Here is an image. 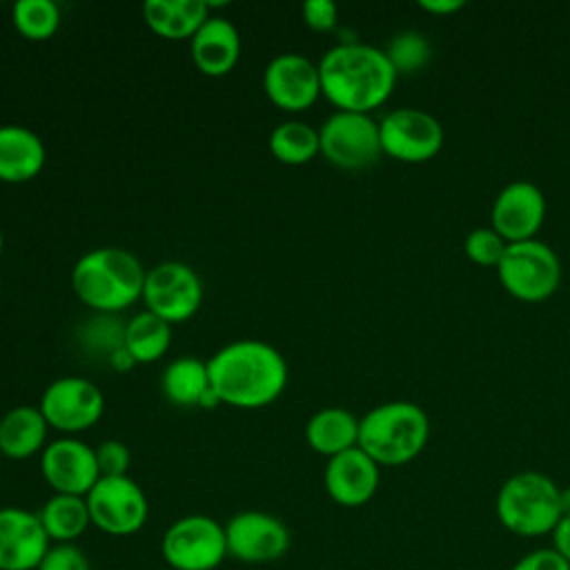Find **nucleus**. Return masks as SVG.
Listing matches in <instances>:
<instances>
[{"label":"nucleus","mask_w":570,"mask_h":570,"mask_svg":"<svg viewBox=\"0 0 570 570\" xmlns=\"http://www.w3.org/2000/svg\"><path fill=\"white\" fill-rule=\"evenodd\" d=\"M171 345V325L149 309L138 312L122 327V347L134 363H154L165 356Z\"/></svg>","instance_id":"obj_26"},{"label":"nucleus","mask_w":570,"mask_h":570,"mask_svg":"<svg viewBox=\"0 0 570 570\" xmlns=\"http://www.w3.org/2000/svg\"><path fill=\"white\" fill-rule=\"evenodd\" d=\"M2 245H4V238H2V232H0V254H2Z\"/></svg>","instance_id":"obj_39"},{"label":"nucleus","mask_w":570,"mask_h":570,"mask_svg":"<svg viewBox=\"0 0 570 570\" xmlns=\"http://www.w3.org/2000/svg\"><path fill=\"white\" fill-rule=\"evenodd\" d=\"M47 160L40 136L22 125H0V180L27 183L36 178Z\"/></svg>","instance_id":"obj_20"},{"label":"nucleus","mask_w":570,"mask_h":570,"mask_svg":"<svg viewBox=\"0 0 570 570\" xmlns=\"http://www.w3.org/2000/svg\"><path fill=\"white\" fill-rule=\"evenodd\" d=\"M561 512L570 514V488L561 490Z\"/></svg>","instance_id":"obj_38"},{"label":"nucleus","mask_w":570,"mask_h":570,"mask_svg":"<svg viewBox=\"0 0 570 570\" xmlns=\"http://www.w3.org/2000/svg\"><path fill=\"white\" fill-rule=\"evenodd\" d=\"M38 407L49 428L71 436L98 423L105 412V396L89 379L62 376L47 385Z\"/></svg>","instance_id":"obj_12"},{"label":"nucleus","mask_w":570,"mask_h":570,"mask_svg":"<svg viewBox=\"0 0 570 570\" xmlns=\"http://www.w3.org/2000/svg\"><path fill=\"white\" fill-rule=\"evenodd\" d=\"M303 20L314 31H330L338 20V7L332 0H305Z\"/></svg>","instance_id":"obj_33"},{"label":"nucleus","mask_w":570,"mask_h":570,"mask_svg":"<svg viewBox=\"0 0 570 570\" xmlns=\"http://www.w3.org/2000/svg\"><path fill=\"white\" fill-rule=\"evenodd\" d=\"M267 98L285 111H303L321 96L318 65L303 53H281L263 71Z\"/></svg>","instance_id":"obj_15"},{"label":"nucleus","mask_w":570,"mask_h":570,"mask_svg":"<svg viewBox=\"0 0 570 570\" xmlns=\"http://www.w3.org/2000/svg\"><path fill=\"white\" fill-rule=\"evenodd\" d=\"M321 94L341 111L370 114L383 105L394 85L396 71L385 51L365 42H341L318 60Z\"/></svg>","instance_id":"obj_2"},{"label":"nucleus","mask_w":570,"mask_h":570,"mask_svg":"<svg viewBox=\"0 0 570 570\" xmlns=\"http://www.w3.org/2000/svg\"><path fill=\"white\" fill-rule=\"evenodd\" d=\"M96 461L100 476H127L131 465V452L122 441L107 439L96 448Z\"/></svg>","instance_id":"obj_32"},{"label":"nucleus","mask_w":570,"mask_h":570,"mask_svg":"<svg viewBox=\"0 0 570 570\" xmlns=\"http://www.w3.org/2000/svg\"><path fill=\"white\" fill-rule=\"evenodd\" d=\"M396 73H414L430 62L432 47L421 31H401L383 49Z\"/></svg>","instance_id":"obj_29"},{"label":"nucleus","mask_w":570,"mask_h":570,"mask_svg":"<svg viewBox=\"0 0 570 570\" xmlns=\"http://www.w3.org/2000/svg\"><path fill=\"white\" fill-rule=\"evenodd\" d=\"M160 390L174 405H203L212 392L207 363L196 356L174 358L163 372Z\"/></svg>","instance_id":"obj_25"},{"label":"nucleus","mask_w":570,"mask_h":570,"mask_svg":"<svg viewBox=\"0 0 570 570\" xmlns=\"http://www.w3.org/2000/svg\"><path fill=\"white\" fill-rule=\"evenodd\" d=\"M38 519L51 543H73L91 525L85 497L51 494L38 510Z\"/></svg>","instance_id":"obj_24"},{"label":"nucleus","mask_w":570,"mask_h":570,"mask_svg":"<svg viewBox=\"0 0 570 570\" xmlns=\"http://www.w3.org/2000/svg\"><path fill=\"white\" fill-rule=\"evenodd\" d=\"M505 247L508 243L492 227H476L463 240V249L468 258L485 267H497Z\"/></svg>","instance_id":"obj_30"},{"label":"nucleus","mask_w":570,"mask_h":570,"mask_svg":"<svg viewBox=\"0 0 570 570\" xmlns=\"http://www.w3.org/2000/svg\"><path fill=\"white\" fill-rule=\"evenodd\" d=\"M381 465L367 456L358 445L327 459L323 483L330 499L345 508H358L367 503L381 481Z\"/></svg>","instance_id":"obj_18"},{"label":"nucleus","mask_w":570,"mask_h":570,"mask_svg":"<svg viewBox=\"0 0 570 570\" xmlns=\"http://www.w3.org/2000/svg\"><path fill=\"white\" fill-rule=\"evenodd\" d=\"M49 423L40 407L18 405L0 419V454L9 459H29L45 450Z\"/></svg>","instance_id":"obj_23"},{"label":"nucleus","mask_w":570,"mask_h":570,"mask_svg":"<svg viewBox=\"0 0 570 570\" xmlns=\"http://www.w3.org/2000/svg\"><path fill=\"white\" fill-rule=\"evenodd\" d=\"M227 554L243 563H272L281 559L292 543L289 528L274 514L243 510L225 523Z\"/></svg>","instance_id":"obj_13"},{"label":"nucleus","mask_w":570,"mask_h":570,"mask_svg":"<svg viewBox=\"0 0 570 570\" xmlns=\"http://www.w3.org/2000/svg\"><path fill=\"white\" fill-rule=\"evenodd\" d=\"M425 11L436 13V16H450L454 11H459L465 2L463 0H421L419 2Z\"/></svg>","instance_id":"obj_36"},{"label":"nucleus","mask_w":570,"mask_h":570,"mask_svg":"<svg viewBox=\"0 0 570 570\" xmlns=\"http://www.w3.org/2000/svg\"><path fill=\"white\" fill-rule=\"evenodd\" d=\"M13 24L27 40H47L60 27V7L53 0H18Z\"/></svg>","instance_id":"obj_28"},{"label":"nucleus","mask_w":570,"mask_h":570,"mask_svg":"<svg viewBox=\"0 0 570 570\" xmlns=\"http://www.w3.org/2000/svg\"><path fill=\"white\" fill-rule=\"evenodd\" d=\"M145 307L163 321L183 323L191 318L203 303V283L198 274L180 261H163L145 274Z\"/></svg>","instance_id":"obj_10"},{"label":"nucleus","mask_w":570,"mask_h":570,"mask_svg":"<svg viewBox=\"0 0 570 570\" xmlns=\"http://www.w3.org/2000/svg\"><path fill=\"white\" fill-rule=\"evenodd\" d=\"M321 154L341 169L372 167L383 149L379 122L370 114L336 109L318 129Z\"/></svg>","instance_id":"obj_8"},{"label":"nucleus","mask_w":570,"mask_h":570,"mask_svg":"<svg viewBox=\"0 0 570 570\" xmlns=\"http://www.w3.org/2000/svg\"><path fill=\"white\" fill-rule=\"evenodd\" d=\"M269 151L285 165H305L321 151L318 129L303 120H285L272 129Z\"/></svg>","instance_id":"obj_27"},{"label":"nucleus","mask_w":570,"mask_h":570,"mask_svg":"<svg viewBox=\"0 0 570 570\" xmlns=\"http://www.w3.org/2000/svg\"><path fill=\"white\" fill-rule=\"evenodd\" d=\"M550 534H552V550L563 561L570 563V514H563Z\"/></svg>","instance_id":"obj_35"},{"label":"nucleus","mask_w":570,"mask_h":570,"mask_svg":"<svg viewBox=\"0 0 570 570\" xmlns=\"http://www.w3.org/2000/svg\"><path fill=\"white\" fill-rule=\"evenodd\" d=\"M307 445L332 459L358 445V419L345 407H321L305 425Z\"/></svg>","instance_id":"obj_22"},{"label":"nucleus","mask_w":570,"mask_h":570,"mask_svg":"<svg viewBox=\"0 0 570 570\" xmlns=\"http://www.w3.org/2000/svg\"><path fill=\"white\" fill-rule=\"evenodd\" d=\"M51 548L38 512L0 508V570H36Z\"/></svg>","instance_id":"obj_17"},{"label":"nucleus","mask_w":570,"mask_h":570,"mask_svg":"<svg viewBox=\"0 0 570 570\" xmlns=\"http://www.w3.org/2000/svg\"><path fill=\"white\" fill-rule=\"evenodd\" d=\"M497 519L519 537H543L554 530L561 512V488L543 472L523 470L503 481L497 492Z\"/></svg>","instance_id":"obj_5"},{"label":"nucleus","mask_w":570,"mask_h":570,"mask_svg":"<svg viewBox=\"0 0 570 570\" xmlns=\"http://www.w3.org/2000/svg\"><path fill=\"white\" fill-rule=\"evenodd\" d=\"M85 501L91 525L111 537L136 534L149 517L147 497L129 476H100Z\"/></svg>","instance_id":"obj_9"},{"label":"nucleus","mask_w":570,"mask_h":570,"mask_svg":"<svg viewBox=\"0 0 570 570\" xmlns=\"http://www.w3.org/2000/svg\"><path fill=\"white\" fill-rule=\"evenodd\" d=\"M147 27L167 40L194 38V33L209 18V2L205 0H147L142 4Z\"/></svg>","instance_id":"obj_21"},{"label":"nucleus","mask_w":570,"mask_h":570,"mask_svg":"<svg viewBox=\"0 0 570 570\" xmlns=\"http://www.w3.org/2000/svg\"><path fill=\"white\" fill-rule=\"evenodd\" d=\"M512 570H570V563L563 561L552 548H539L523 554Z\"/></svg>","instance_id":"obj_34"},{"label":"nucleus","mask_w":570,"mask_h":570,"mask_svg":"<svg viewBox=\"0 0 570 570\" xmlns=\"http://www.w3.org/2000/svg\"><path fill=\"white\" fill-rule=\"evenodd\" d=\"M145 274L131 252L122 247H98L76 261L71 287L87 307L111 314L142 296Z\"/></svg>","instance_id":"obj_3"},{"label":"nucleus","mask_w":570,"mask_h":570,"mask_svg":"<svg viewBox=\"0 0 570 570\" xmlns=\"http://www.w3.org/2000/svg\"><path fill=\"white\" fill-rule=\"evenodd\" d=\"M160 554L174 570H216L229 557L225 525L207 514L180 517L163 532Z\"/></svg>","instance_id":"obj_7"},{"label":"nucleus","mask_w":570,"mask_h":570,"mask_svg":"<svg viewBox=\"0 0 570 570\" xmlns=\"http://www.w3.org/2000/svg\"><path fill=\"white\" fill-rule=\"evenodd\" d=\"M209 390L218 403L254 410L276 401L287 385L283 354L258 338H240L207 361Z\"/></svg>","instance_id":"obj_1"},{"label":"nucleus","mask_w":570,"mask_h":570,"mask_svg":"<svg viewBox=\"0 0 570 570\" xmlns=\"http://www.w3.org/2000/svg\"><path fill=\"white\" fill-rule=\"evenodd\" d=\"M546 218V196L530 180L508 183L494 198L490 220L492 229L505 243L530 240Z\"/></svg>","instance_id":"obj_16"},{"label":"nucleus","mask_w":570,"mask_h":570,"mask_svg":"<svg viewBox=\"0 0 570 570\" xmlns=\"http://www.w3.org/2000/svg\"><path fill=\"white\" fill-rule=\"evenodd\" d=\"M109 361H111V365H114V367H118V370H127L129 365H134V358L129 356V352H127L122 345L114 350V354H111V358H109Z\"/></svg>","instance_id":"obj_37"},{"label":"nucleus","mask_w":570,"mask_h":570,"mask_svg":"<svg viewBox=\"0 0 570 570\" xmlns=\"http://www.w3.org/2000/svg\"><path fill=\"white\" fill-rule=\"evenodd\" d=\"M497 272L501 285L514 298L528 303H539L552 296L561 283L557 252L537 238L508 243Z\"/></svg>","instance_id":"obj_6"},{"label":"nucleus","mask_w":570,"mask_h":570,"mask_svg":"<svg viewBox=\"0 0 570 570\" xmlns=\"http://www.w3.org/2000/svg\"><path fill=\"white\" fill-rule=\"evenodd\" d=\"M430 439L425 410L410 401H387L358 419V448L379 465H403L421 454Z\"/></svg>","instance_id":"obj_4"},{"label":"nucleus","mask_w":570,"mask_h":570,"mask_svg":"<svg viewBox=\"0 0 570 570\" xmlns=\"http://www.w3.org/2000/svg\"><path fill=\"white\" fill-rule=\"evenodd\" d=\"M191 58L205 76H225L240 58V33L227 20L209 16L191 38Z\"/></svg>","instance_id":"obj_19"},{"label":"nucleus","mask_w":570,"mask_h":570,"mask_svg":"<svg viewBox=\"0 0 570 570\" xmlns=\"http://www.w3.org/2000/svg\"><path fill=\"white\" fill-rule=\"evenodd\" d=\"M36 570H94L85 550L76 543H51Z\"/></svg>","instance_id":"obj_31"},{"label":"nucleus","mask_w":570,"mask_h":570,"mask_svg":"<svg viewBox=\"0 0 570 570\" xmlns=\"http://www.w3.org/2000/svg\"><path fill=\"white\" fill-rule=\"evenodd\" d=\"M40 470L53 494L87 497L100 479L96 448L76 436H62L45 445Z\"/></svg>","instance_id":"obj_14"},{"label":"nucleus","mask_w":570,"mask_h":570,"mask_svg":"<svg viewBox=\"0 0 570 570\" xmlns=\"http://www.w3.org/2000/svg\"><path fill=\"white\" fill-rule=\"evenodd\" d=\"M383 154L403 163H423L443 147V125L416 107H399L379 120Z\"/></svg>","instance_id":"obj_11"}]
</instances>
